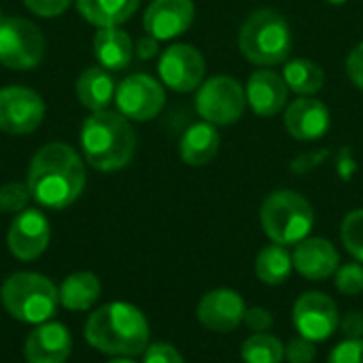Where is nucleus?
Masks as SVG:
<instances>
[{
	"instance_id": "nucleus-30",
	"label": "nucleus",
	"mask_w": 363,
	"mask_h": 363,
	"mask_svg": "<svg viewBox=\"0 0 363 363\" xmlns=\"http://www.w3.org/2000/svg\"><path fill=\"white\" fill-rule=\"evenodd\" d=\"M336 287L340 294L357 296L363 291V266L362 264H345L336 270Z\"/></svg>"
},
{
	"instance_id": "nucleus-17",
	"label": "nucleus",
	"mask_w": 363,
	"mask_h": 363,
	"mask_svg": "<svg viewBox=\"0 0 363 363\" xmlns=\"http://www.w3.org/2000/svg\"><path fill=\"white\" fill-rule=\"evenodd\" d=\"M330 125L332 117L328 106L313 96L294 100L285 111V128L296 140H319L328 134Z\"/></svg>"
},
{
	"instance_id": "nucleus-24",
	"label": "nucleus",
	"mask_w": 363,
	"mask_h": 363,
	"mask_svg": "<svg viewBox=\"0 0 363 363\" xmlns=\"http://www.w3.org/2000/svg\"><path fill=\"white\" fill-rule=\"evenodd\" d=\"M102 285L94 272H74L66 277L57 289L60 304L68 311H87L100 298Z\"/></svg>"
},
{
	"instance_id": "nucleus-33",
	"label": "nucleus",
	"mask_w": 363,
	"mask_h": 363,
	"mask_svg": "<svg viewBox=\"0 0 363 363\" xmlns=\"http://www.w3.org/2000/svg\"><path fill=\"white\" fill-rule=\"evenodd\" d=\"M23 4L36 17L51 19V17H60L62 13H66L72 0H23Z\"/></svg>"
},
{
	"instance_id": "nucleus-5",
	"label": "nucleus",
	"mask_w": 363,
	"mask_h": 363,
	"mask_svg": "<svg viewBox=\"0 0 363 363\" xmlns=\"http://www.w3.org/2000/svg\"><path fill=\"white\" fill-rule=\"evenodd\" d=\"M0 298L13 319L32 325L47 323L60 306L57 287L47 277L36 272L11 274L2 283Z\"/></svg>"
},
{
	"instance_id": "nucleus-27",
	"label": "nucleus",
	"mask_w": 363,
	"mask_h": 363,
	"mask_svg": "<svg viewBox=\"0 0 363 363\" xmlns=\"http://www.w3.org/2000/svg\"><path fill=\"white\" fill-rule=\"evenodd\" d=\"M245 363H281L285 359V345L272 334H253L242 342Z\"/></svg>"
},
{
	"instance_id": "nucleus-21",
	"label": "nucleus",
	"mask_w": 363,
	"mask_h": 363,
	"mask_svg": "<svg viewBox=\"0 0 363 363\" xmlns=\"http://www.w3.org/2000/svg\"><path fill=\"white\" fill-rule=\"evenodd\" d=\"M94 55L106 70H123L134 57V43L121 28H98L94 36Z\"/></svg>"
},
{
	"instance_id": "nucleus-1",
	"label": "nucleus",
	"mask_w": 363,
	"mask_h": 363,
	"mask_svg": "<svg viewBox=\"0 0 363 363\" xmlns=\"http://www.w3.org/2000/svg\"><path fill=\"white\" fill-rule=\"evenodd\" d=\"M28 189L32 200L51 211L70 206L85 187V166L81 155L66 143L40 147L28 168Z\"/></svg>"
},
{
	"instance_id": "nucleus-22",
	"label": "nucleus",
	"mask_w": 363,
	"mask_h": 363,
	"mask_svg": "<svg viewBox=\"0 0 363 363\" xmlns=\"http://www.w3.org/2000/svg\"><path fill=\"white\" fill-rule=\"evenodd\" d=\"M74 89H77L79 102L87 111L98 113V111H106L108 104H113L117 85L111 77V70L102 66H91L79 74Z\"/></svg>"
},
{
	"instance_id": "nucleus-14",
	"label": "nucleus",
	"mask_w": 363,
	"mask_h": 363,
	"mask_svg": "<svg viewBox=\"0 0 363 363\" xmlns=\"http://www.w3.org/2000/svg\"><path fill=\"white\" fill-rule=\"evenodd\" d=\"M194 17V0H153L145 11L143 28L157 40H170L187 32Z\"/></svg>"
},
{
	"instance_id": "nucleus-15",
	"label": "nucleus",
	"mask_w": 363,
	"mask_h": 363,
	"mask_svg": "<svg viewBox=\"0 0 363 363\" xmlns=\"http://www.w3.org/2000/svg\"><path fill=\"white\" fill-rule=\"evenodd\" d=\"M245 300L234 289H213L198 304V321L217 334L234 332L245 321Z\"/></svg>"
},
{
	"instance_id": "nucleus-10",
	"label": "nucleus",
	"mask_w": 363,
	"mask_h": 363,
	"mask_svg": "<svg viewBox=\"0 0 363 363\" xmlns=\"http://www.w3.org/2000/svg\"><path fill=\"white\" fill-rule=\"evenodd\" d=\"M45 119V102L38 91L23 85L0 89V130L6 134H30Z\"/></svg>"
},
{
	"instance_id": "nucleus-4",
	"label": "nucleus",
	"mask_w": 363,
	"mask_h": 363,
	"mask_svg": "<svg viewBox=\"0 0 363 363\" xmlns=\"http://www.w3.org/2000/svg\"><path fill=\"white\" fill-rule=\"evenodd\" d=\"M240 53L255 66L283 64L294 47V36L287 19L274 9L253 11L238 32Z\"/></svg>"
},
{
	"instance_id": "nucleus-35",
	"label": "nucleus",
	"mask_w": 363,
	"mask_h": 363,
	"mask_svg": "<svg viewBox=\"0 0 363 363\" xmlns=\"http://www.w3.org/2000/svg\"><path fill=\"white\" fill-rule=\"evenodd\" d=\"M143 363H185L181 353L166 342H155L151 347H147L145 351V359Z\"/></svg>"
},
{
	"instance_id": "nucleus-13",
	"label": "nucleus",
	"mask_w": 363,
	"mask_h": 363,
	"mask_svg": "<svg viewBox=\"0 0 363 363\" xmlns=\"http://www.w3.org/2000/svg\"><path fill=\"white\" fill-rule=\"evenodd\" d=\"M49 238L51 228L47 217L36 208H26L13 219L6 234V245L15 259L32 262L45 253V249L49 247Z\"/></svg>"
},
{
	"instance_id": "nucleus-19",
	"label": "nucleus",
	"mask_w": 363,
	"mask_h": 363,
	"mask_svg": "<svg viewBox=\"0 0 363 363\" xmlns=\"http://www.w3.org/2000/svg\"><path fill=\"white\" fill-rule=\"evenodd\" d=\"M291 257L294 268L311 281H325L340 268V255L325 238H304L296 245Z\"/></svg>"
},
{
	"instance_id": "nucleus-7",
	"label": "nucleus",
	"mask_w": 363,
	"mask_h": 363,
	"mask_svg": "<svg viewBox=\"0 0 363 363\" xmlns=\"http://www.w3.org/2000/svg\"><path fill=\"white\" fill-rule=\"evenodd\" d=\"M45 34L23 17L0 19V64L11 70H32L45 57Z\"/></svg>"
},
{
	"instance_id": "nucleus-34",
	"label": "nucleus",
	"mask_w": 363,
	"mask_h": 363,
	"mask_svg": "<svg viewBox=\"0 0 363 363\" xmlns=\"http://www.w3.org/2000/svg\"><path fill=\"white\" fill-rule=\"evenodd\" d=\"M245 325L253 334H266V332L272 330L274 317H272L270 311H266L262 306H253V308H247V313H245Z\"/></svg>"
},
{
	"instance_id": "nucleus-40",
	"label": "nucleus",
	"mask_w": 363,
	"mask_h": 363,
	"mask_svg": "<svg viewBox=\"0 0 363 363\" xmlns=\"http://www.w3.org/2000/svg\"><path fill=\"white\" fill-rule=\"evenodd\" d=\"M328 2H330V4H345L347 0H328Z\"/></svg>"
},
{
	"instance_id": "nucleus-25",
	"label": "nucleus",
	"mask_w": 363,
	"mask_h": 363,
	"mask_svg": "<svg viewBox=\"0 0 363 363\" xmlns=\"http://www.w3.org/2000/svg\"><path fill=\"white\" fill-rule=\"evenodd\" d=\"M294 270V257L283 245H270L255 257V274L266 285H281Z\"/></svg>"
},
{
	"instance_id": "nucleus-32",
	"label": "nucleus",
	"mask_w": 363,
	"mask_h": 363,
	"mask_svg": "<svg viewBox=\"0 0 363 363\" xmlns=\"http://www.w3.org/2000/svg\"><path fill=\"white\" fill-rule=\"evenodd\" d=\"M317 357V349H315V342L300 336V338H294L287 347H285V359L287 363H313Z\"/></svg>"
},
{
	"instance_id": "nucleus-23",
	"label": "nucleus",
	"mask_w": 363,
	"mask_h": 363,
	"mask_svg": "<svg viewBox=\"0 0 363 363\" xmlns=\"http://www.w3.org/2000/svg\"><path fill=\"white\" fill-rule=\"evenodd\" d=\"M79 15L96 28H119L140 6V0H74Z\"/></svg>"
},
{
	"instance_id": "nucleus-12",
	"label": "nucleus",
	"mask_w": 363,
	"mask_h": 363,
	"mask_svg": "<svg viewBox=\"0 0 363 363\" xmlns=\"http://www.w3.org/2000/svg\"><path fill=\"white\" fill-rule=\"evenodd\" d=\"M157 70L166 87L179 94H187L204 83L206 62L196 47L177 43L162 53Z\"/></svg>"
},
{
	"instance_id": "nucleus-16",
	"label": "nucleus",
	"mask_w": 363,
	"mask_h": 363,
	"mask_svg": "<svg viewBox=\"0 0 363 363\" xmlns=\"http://www.w3.org/2000/svg\"><path fill=\"white\" fill-rule=\"evenodd\" d=\"M245 94H247V104L253 108L255 115L274 117L285 108L289 87L283 74H279L277 70L259 68L249 77Z\"/></svg>"
},
{
	"instance_id": "nucleus-41",
	"label": "nucleus",
	"mask_w": 363,
	"mask_h": 363,
	"mask_svg": "<svg viewBox=\"0 0 363 363\" xmlns=\"http://www.w3.org/2000/svg\"><path fill=\"white\" fill-rule=\"evenodd\" d=\"M0 19H2V11H0Z\"/></svg>"
},
{
	"instance_id": "nucleus-39",
	"label": "nucleus",
	"mask_w": 363,
	"mask_h": 363,
	"mask_svg": "<svg viewBox=\"0 0 363 363\" xmlns=\"http://www.w3.org/2000/svg\"><path fill=\"white\" fill-rule=\"evenodd\" d=\"M108 363H134L130 357H115L113 362H108Z\"/></svg>"
},
{
	"instance_id": "nucleus-37",
	"label": "nucleus",
	"mask_w": 363,
	"mask_h": 363,
	"mask_svg": "<svg viewBox=\"0 0 363 363\" xmlns=\"http://www.w3.org/2000/svg\"><path fill=\"white\" fill-rule=\"evenodd\" d=\"M340 330L345 334V338H351V340H359L363 338V315L362 313H349L342 323H340Z\"/></svg>"
},
{
	"instance_id": "nucleus-3",
	"label": "nucleus",
	"mask_w": 363,
	"mask_h": 363,
	"mask_svg": "<svg viewBox=\"0 0 363 363\" xmlns=\"http://www.w3.org/2000/svg\"><path fill=\"white\" fill-rule=\"evenodd\" d=\"M81 149L87 164L100 172L125 168L136 151V132L121 113L98 111L81 125Z\"/></svg>"
},
{
	"instance_id": "nucleus-38",
	"label": "nucleus",
	"mask_w": 363,
	"mask_h": 363,
	"mask_svg": "<svg viewBox=\"0 0 363 363\" xmlns=\"http://www.w3.org/2000/svg\"><path fill=\"white\" fill-rule=\"evenodd\" d=\"M157 51H160V40L153 38L151 34H145V36H140L136 40L134 53H136L138 60H151V57L157 55Z\"/></svg>"
},
{
	"instance_id": "nucleus-6",
	"label": "nucleus",
	"mask_w": 363,
	"mask_h": 363,
	"mask_svg": "<svg viewBox=\"0 0 363 363\" xmlns=\"http://www.w3.org/2000/svg\"><path fill=\"white\" fill-rule=\"evenodd\" d=\"M259 221L266 236L274 245L289 247L308 238L315 225V211L313 204L298 191L279 189L264 200Z\"/></svg>"
},
{
	"instance_id": "nucleus-36",
	"label": "nucleus",
	"mask_w": 363,
	"mask_h": 363,
	"mask_svg": "<svg viewBox=\"0 0 363 363\" xmlns=\"http://www.w3.org/2000/svg\"><path fill=\"white\" fill-rule=\"evenodd\" d=\"M347 74L355 87L363 89V43H359L347 57Z\"/></svg>"
},
{
	"instance_id": "nucleus-2",
	"label": "nucleus",
	"mask_w": 363,
	"mask_h": 363,
	"mask_svg": "<svg viewBox=\"0 0 363 363\" xmlns=\"http://www.w3.org/2000/svg\"><path fill=\"white\" fill-rule=\"evenodd\" d=\"M89 347L111 357H136L149 347V323L128 302H111L94 311L85 323Z\"/></svg>"
},
{
	"instance_id": "nucleus-8",
	"label": "nucleus",
	"mask_w": 363,
	"mask_h": 363,
	"mask_svg": "<svg viewBox=\"0 0 363 363\" xmlns=\"http://www.w3.org/2000/svg\"><path fill=\"white\" fill-rule=\"evenodd\" d=\"M247 108L245 87L225 74L213 77L198 87L196 111L198 115L213 125H232L236 123Z\"/></svg>"
},
{
	"instance_id": "nucleus-20",
	"label": "nucleus",
	"mask_w": 363,
	"mask_h": 363,
	"mask_svg": "<svg viewBox=\"0 0 363 363\" xmlns=\"http://www.w3.org/2000/svg\"><path fill=\"white\" fill-rule=\"evenodd\" d=\"M221 145V136L217 132V125L208 121H200L189 125L181 140H179V155L189 166H206L215 160Z\"/></svg>"
},
{
	"instance_id": "nucleus-26",
	"label": "nucleus",
	"mask_w": 363,
	"mask_h": 363,
	"mask_svg": "<svg viewBox=\"0 0 363 363\" xmlns=\"http://www.w3.org/2000/svg\"><path fill=\"white\" fill-rule=\"evenodd\" d=\"M283 79L291 91H296L300 96H315L323 87L325 74H323V68L319 64H315L313 60L296 57L285 64Z\"/></svg>"
},
{
	"instance_id": "nucleus-18",
	"label": "nucleus",
	"mask_w": 363,
	"mask_h": 363,
	"mask_svg": "<svg viewBox=\"0 0 363 363\" xmlns=\"http://www.w3.org/2000/svg\"><path fill=\"white\" fill-rule=\"evenodd\" d=\"M72 338L68 328L55 321L40 323L23 345V355L28 363H66L70 357Z\"/></svg>"
},
{
	"instance_id": "nucleus-28",
	"label": "nucleus",
	"mask_w": 363,
	"mask_h": 363,
	"mask_svg": "<svg viewBox=\"0 0 363 363\" xmlns=\"http://www.w3.org/2000/svg\"><path fill=\"white\" fill-rule=\"evenodd\" d=\"M340 238L345 249L363 264V208L351 211L345 219H342V228H340Z\"/></svg>"
},
{
	"instance_id": "nucleus-9",
	"label": "nucleus",
	"mask_w": 363,
	"mask_h": 363,
	"mask_svg": "<svg viewBox=\"0 0 363 363\" xmlns=\"http://www.w3.org/2000/svg\"><path fill=\"white\" fill-rule=\"evenodd\" d=\"M117 113L130 121H149L160 115L166 104L164 85L151 74L136 72L125 77L115 91Z\"/></svg>"
},
{
	"instance_id": "nucleus-11",
	"label": "nucleus",
	"mask_w": 363,
	"mask_h": 363,
	"mask_svg": "<svg viewBox=\"0 0 363 363\" xmlns=\"http://www.w3.org/2000/svg\"><path fill=\"white\" fill-rule=\"evenodd\" d=\"M294 325L300 336L313 342H323L340 325L338 306L321 291H306L294 304Z\"/></svg>"
},
{
	"instance_id": "nucleus-29",
	"label": "nucleus",
	"mask_w": 363,
	"mask_h": 363,
	"mask_svg": "<svg viewBox=\"0 0 363 363\" xmlns=\"http://www.w3.org/2000/svg\"><path fill=\"white\" fill-rule=\"evenodd\" d=\"M32 194L28 183H4L0 187V211L2 213H21L28 208Z\"/></svg>"
},
{
	"instance_id": "nucleus-31",
	"label": "nucleus",
	"mask_w": 363,
	"mask_h": 363,
	"mask_svg": "<svg viewBox=\"0 0 363 363\" xmlns=\"http://www.w3.org/2000/svg\"><path fill=\"white\" fill-rule=\"evenodd\" d=\"M328 363H363V338H345L340 345L334 347Z\"/></svg>"
}]
</instances>
